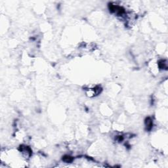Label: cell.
Instances as JSON below:
<instances>
[{
  "instance_id": "cell-1",
  "label": "cell",
  "mask_w": 168,
  "mask_h": 168,
  "mask_svg": "<svg viewBox=\"0 0 168 168\" xmlns=\"http://www.w3.org/2000/svg\"><path fill=\"white\" fill-rule=\"evenodd\" d=\"M21 151L26 158L30 156L32 154V150L30 149V148L26 146H21Z\"/></svg>"
},
{
  "instance_id": "cell-2",
  "label": "cell",
  "mask_w": 168,
  "mask_h": 168,
  "mask_svg": "<svg viewBox=\"0 0 168 168\" xmlns=\"http://www.w3.org/2000/svg\"><path fill=\"white\" fill-rule=\"evenodd\" d=\"M145 124H146V128H147V129L150 130L151 129V128H152V119L150 118H147L146 119V121H145Z\"/></svg>"
},
{
  "instance_id": "cell-3",
  "label": "cell",
  "mask_w": 168,
  "mask_h": 168,
  "mask_svg": "<svg viewBox=\"0 0 168 168\" xmlns=\"http://www.w3.org/2000/svg\"><path fill=\"white\" fill-rule=\"evenodd\" d=\"M62 160H63L64 162H65L66 163H70V162H71L73 160V158L70 157V156H65L63 157Z\"/></svg>"
}]
</instances>
